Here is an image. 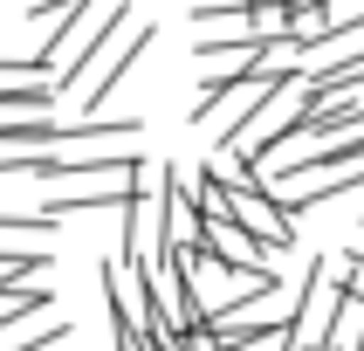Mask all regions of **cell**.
Returning <instances> with one entry per match:
<instances>
[{"instance_id":"6da1fadb","label":"cell","mask_w":364,"mask_h":351,"mask_svg":"<svg viewBox=\"0 0 364 351\" xmlns=\"http://www.w3.org/2000/svg\"><path fill=\"white\" fill-rule=\"evenodd\" d=\"M124 21H131V0H90V7L76 14L69 41L55 48V76H48V90H55V97H69V90L82 83V69H90V62L103 56V41L117 35Z\"/></svg>"},{"instance_id":"7a4b0ae2","label":"cell","mask_w":364,"mask_h":351,"mask_svg":"<svg viewBox=\"0 0 364 351\" xmlns=\"http://www.w3.org/2000/svg\"><path fill=\"white\" fill-rule=\"evenodd\" d=\"M227 214L255 234V241L268 248V255H289V248L303 241L296 234V214H289L275 193H268V179H247V186H227Z\"/></svg>"},{"instance_id":"3957f363","label":"cell","mask_w":364,"mask_h":351,"mask_svg":"<svg viewBox=\"0 0 364 351\" xmlns=\"http://www.w3.org/2000/svg\"><path fill=\"white\" fill-rule=\"evenodd\" d=\"M200 255L220 262V268H241V276H268V268H275V255H268L234 214H200Z\"/></svg>"},{"instance_id":"277c9868","label":"cell","mask_w":364,"mask_h":351,"mask_svg":"<svg viewBox=\"0 0 364 351\" xmlns=\"http://www.w3.org/2000/svg\"><path fill=\"white\" fill-rule=\"evenodd\" d=\"M144 48H151V21H138V28H131V41H124L117 56H110V62H103V69H97V83L82 90V117H97L103 103L117 97V83L131 76V69H138V56H144Z\"/></svg>"},{"instance_id":"5b68a950","label":"cell","mask_w":364,"mask_h":351,"mask_svg":"<svg viewBox=\"0 0 364 351\" xmlns=\"http://www.w3.org/2000/svg\"><path fill=\"white\" fill-rule=\"evenodd\" d=\"M48 262H55L48 248H14V241H0V276H7V283H21V276H41Z\"/></svg>"},{"instance_id":"8992f818","label":"cell","mask_w":364,"mask_h":351,"mask_svg":"<svg viewBox=\"0 0 364 351\" xmlns=\"http://www.w3.org/2000/svg\"><path fill=\"white\" fill-rule=\"evenodd\" d=\"M62 221H48V214H0V234H28V241H48Z\"/></svg>"},{"instance_id":"52a82bcc","label":"cell","mask_w":364,"mask_h":351,"mask_svg":"<svg viewBox=\"0 0 364 351\" xmlns=\"http://www.w3.org/2000/svg\"><path fill=\"white\" fill-rule=\"evenodd\" d=\"M48 76H55V69H48L41 56H28V62H0V83H48Z\"/></svg>"},{"instance_id":"ba28073f","label":"cell","mask_w":364,"mask_h":351,"mask_svg":"<svg viewBox=\"0 0 364 351\" xmlns=\"http://www.w3.org/2000/svg\"><path fill=\"white\" fill-rule=\"evenodd\" d=\"M289 14H309V7H323V0H282Z\"/></svg>"}]
</instances>
